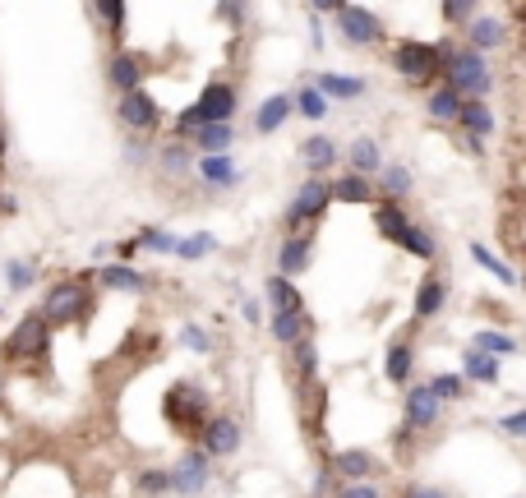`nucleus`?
<instances>
[{
    "instance_id": "10",
    "label": "nucleus",
    "mask_w": 526,
    "mask_h": 498,
    "mask_svg": "<svg viewBox=\"0 0 526 498\" xmlns=\"http://www.w3.org/2000/svg\"><path fill=\"white\" fill-rule=\"evenodd\" d=\"M208 475H213V471H208V457L199 448H190L176 462V471H171V489H180V494H204Z\"/></svg>"
},
{
    "instance_id": "35",
    "label": "nucleus",
    "mask_w": 526,
    "mask_h": 498,
    "mask_svg": "<svg viewBox=\"0 0 526 498\" xmlns=\"http://www.w3.org/2000/svg\"><path fill=\"white\" fill-rule=\"evenodd\" d=\"M291 111H300L305 120H323V116H328V97L310 83V88H300V93L291 97Z\"/></svg>"
},
{
    "instance_id": "50",
    "label": "nucleus",
    "mask_w": 526,
    "mask_h": 498,
    "mask_svg": "<svg viewBox=\"0 0 526 498\" xmlns=\"http://www.w3.org/2000/svg\"><path fill=\"white\" fill-rule=\"evenodd\" d=\"M407 498H448V494L434 489V485H416V489H407Z\"/></svg>"
},
{
    "instance_id": "44",
    "label": "nucleus",
    "mask_w": 526,
    "mask_h": 498,
    "mask_svg": "<svg viewBox=\"0 0 526 498\" xmlns=\"http://www.w3.org/2000/svg\"><path fill=\"white\" fill-rule=\"evenodd\" d=\"M443 19L457 28H467L476 19V0H443Z\"/></svg>"
},
{
    "instance_id": "54",
    "label": "nucleus",
    "mask_w": 526,
    "mask_h": 498,
    "mask_svg": "<svg viewBox=\"0 0 526 498\" xmlns=\"http://www.w3.org/2000/svg\"><path fill=\"white\" fill-rule=\"evenodd\" d=\"M0 397H5V374H0Z\"/></svg>"
},
{
    "instance_id": "23",
    "label": "nucleus",
    "mask_w": 526,
    "mask_h": 498,
    "mask_svg": "<svg viewBox=\"0 0 526 498\" xmlns=\"http://www.w3.org/2000/svg\"><path fill=\"white\" fill-rule=\"evenodd\" d=\"M374 226H379V231L393 240V245H402V240H407V231H411V217H407V208L383 203V208H374Z\"/></svg>"
},
{
    "instance_id": "13",
    "label": "nucleus",
    "mask_w": 526,
    "mask_h": 498,
    "mask_svg": "<svg viewBox=\"0 0 526 498\" xmlns=\"http://www.w3.org/2000/svg\"><path fill=\"white\" fill-rule=\"evenodd\" d=\"M439 411H443V402L430 392V383H420V388H411L407 392V420H402V429H430L434 420H439Z\"/></svg>"
},
{
    "instance_id": "29",
    "label": "nucleus",
    "mask_w": 526,
    "mask_h": 498,
    "mask_svg": "<svg viewBox=\"0 0 526 498\" xmlns=\"http://www.w3.org/2000/svg\"><path fill=\"white\" fill-rule=\"evenodd\" d=\"M157 166L167 171V176H185L194 166V153H190V143L185 139H171V143H162V153H157Z\"/></svg>"
},
{
    "instance_id": "24",
    "label": "nucleus",
    "mask_w": 526,
    "mask_h": 498,
    "mask_svg": "<svg viewBox=\"0 0 526 498\" xmlns=\"http://www.w3.org/2000/svg\"><path fill=\"white\" fill-rule=\"evenodd\" d=\"M443 300H448V282L443 277H425L416 286V319H434L443 309Z\"/></svg>"
},
{
    "instance_id": "9",
    "label": "nucleus",
    "mask_w": 526,
    "mask_h": 498,
    "mask_svg": "<svg viewBox=\"0 0 526 498\" xmlns=\"http://www.w3.org/2000/svg\"><path fill=\"white\" fill-rule=\"evenodd\" d=\"M236 102L240 97L231 83H208L204 93H199V102H194V116H199V125H231Z\"/></svg>"
},
{
    "instance_id": "55",
    "label": "nucleus",
    "mask_w": 526,
    "mask_h": 498,
    "mask_svg": "<svg viewBox=\"0 0 526 498\" xmlns=\"http://www.w3.org/2000/svg\"><path fill=\"white\" fill-rule=\"evenodd\" d=\"M522 286H526V273H522Z\"/></svg>"
},
{
    "instance_id": "36",
    "label": "nucleus",
    "mask_w": 526,
    "mask_h": 498,
    "mask_svg": "<svg viewBox=\"0 0 526 498\" xmlns=\"http://www.w3.org/2000/svg\"><path fill=\"white\" fill-rule=\"evenodd\" d=\"M457 111H462V97H457L448 83H443V88H434V93H430V116L443 120V125H453Z\"/></svg>"
},
{
    "instance_id": "20",
    "label": "nucleus",
    "mask_w": 526,
    "mask_h": 498,
    "mask_svg": "<svg viewBox=\"0 0 526 498\" xmlns=\"http://www.w3.org/2000/svg\"><path fill=\"white\" fill-rule=\"evenodd\" d=\"M194 171H199V180H204V185H213V190H231V185L240 180V171H236V162H231V157H199V166H194Z\"/></svg>"
},
{
    "instance_id": "39",
    "label": "nucleus",
    "mask_w": 526,
    "mask_h": 498,
    "mask_svg": "<svg viewBox=\"0 0 526 498\" xmlns=\"http://www.w3.org/2000/svg\"><path fill=\"white\" fill-rule=\"evenodd\" d=\"M430 392L439 402H462V397H467V379H462V374H434Z\"/></svg>"
},
{
    "instance_id": "25",
    "label": "nucleus",
    "mask_w": 526,
    "mask_h": 498,
    "mask_svg": "<svg viewBox=\"0 0 526 498\" xmlns=\"http://www.w3.org/2000/svg\"><path fill=\"white\" fill-rule=\"evenodd\" d=\"M300 157H305V166L319 176V171H328V166L337 162V148H333V139H328V134H310V139L300 143Z\"/></svg>"
},
{
    "instance_id": "46",
    "label": "nucleus",
    "mask_w": 526,
    "mask_h": 498,
    "mask_svg": "<svg viewBox=\"0 0 526 498\" xmlns=\"http://www.w3.org/2000/svg\"><path fill=\"white\" fill-rule=\"evenodd\" d=\"M180 342L190 346L194 356H208V351H213V337H208L204 328H194V323H185V328H180Z\"/></svg>"
},
{
    "instance_id": "12",
    "label": "nucleus",
    "mask_w": 526,
    "mask_h": 498,
    "mask_svg": "<svg viewBox=\"0 0 526 498\" xmlns=\"http://www.w3.org/2000/svg\"><path fill=\"white\" fill-rule=\"evenodd\" d=\"M199 434H204V448H199L204 457H231V452L240 448V425L231 420V415H217V420H208Z\"/></svg>"
},
{
    "instance_id": "15",
    "label": "nucleus",
    "mask_w": 526,
    "mask_h": 498,
    "mask_svg": "<svg viewBox=\"0 0 526 498\" xmlns=\"http://www.w3.org/2000/svg\"><path fill=\"white\" fill-rule=\"evenodd\" d=\"M503 37H508V24H503L499 14H476L467 24V47L471 51H494V47H503Z\"/></svg>"
},
{
    "instance_id": "27",
    "label": "nucleus",
    "mask_w": 526,
    "mask_h": 498,
    "mask_svg": "<svg viewBox=\"0 0 526 498\" xmlns=\"http://www.w3.org/2000/svg\"><path fill=\"white\" fill-rule=\"evenodd\" d=\"M323 97H337V102H356L360 93H365V79H351V74H319V83H314Z\"/></svg>"
},
{
    "instance_id": "19",
    "label": "nucleus",
    "mask_w": 526,
    "mask_h": 498,
    "mask_svg": "<svg viewBox=\"0 0 526 498\" xmlns=\"http://www.w3.org/2000/svg\"><path fill=\"white\" fill-rule=\"evenodd\" d=\"M97 282L107 286V291H144L148 277L139 273V268H130V263H102V268H97Z\"/></svg>"
},
{
    "instance_id": "34",
    "label": "nucleus",
    "mask_w": 526,
    "mask_h": 498,
    "mask_svg": "<svg viewBox=\"0 0 526 498\" xmlns=\"http://www.w3.org/2000/svg\"><path fill=\"white\" fill-rule=\"evenodd\" d=\"M374 194H383V203H397V199H407L411 194V171L407 166H388L379 176V190Z\"/></svg>"
},
{
    "instance_id": "48",
    "label": "nucleus",
    "mask_w": 526,
    "mask_h": 498,
    "mask_svg": "<svg viewBox=\"0 0 526 498\" xmlns=\"http://www.w3.org/2000/svg\"><path fill=\"white\" fill-rule=\"evenodd\" d=\"M333 498H383V489L374 480H356V485H342Z\"/></svg>"
},
{
    "instance_id": "1",
    "label": "nucleus",
    "mask_w": 526,
    "mask_h": 498,
    "mask_svg": "<svg viewBox=\"0 0 526 498\" xmlns=\"http://www.w3.org/2000/svg\"><path fill=\"white\" fill-rule=\"evenodd\" d=\"M443 74H448V88H453L462 102H485V93L494 88L490 60L471 47H443Z\"/></svg>"
},
{
    "instance_id": "38",
    "label": "nucleus",
    "mask_w": 526,
    "mask_h": 498,
    "mask_svg": "<svg viewBox=\"0 0 526 498\" xmlns=\"http://www.w3.org/2000/svg\"><path fill=\"white\" fill-rule=\"evenodd\" d=\"M217 249V236H208V231H194V236H185V240H176V254L185 263H194V259H204V254H213Z\"/></svg>"
},
{
    "instance_id": "3",
    "label": "nucleus",
    "mask_w": 526,
    "mask_h": 498,
    "mask_svg": "<svg viewBox=\"0 0 526 498\" xmlns=\"http://www.w3.org/2000/svg\"><path fill=\"white\" fill-rule=\"evenodd\" d=\"M51 351V323L42 319V309H28L24 319L10 328V337L0 342V356L10 365H28V360H42Z\"/></svg>"
},
{
    "instance_id": "43",
    "label": "nucleus",
    "mask_w": 526,
    "mask_h": 498,
    "mask_svg": "<svg viewBox=\"0 0 526 498\" xmlns=\"http://www.w3.org/2000/svg\"><path fill=\"white\" fill-rule=\"evenodd\" d=\"M471 259H476L480 268H485V273H494V277H499V282H513V268H508L503 259H494V254H490L485 245H471Z\"/></svg>"
},
{
    "instance_id": "16",
    "label": "nucleus",
    "mask_w": 526,
    "mask_h": 498,
    "mask_svg": "<svg viewBox=\"0 0 526 498\" xmlns=\"http://www.w3.org/2000/svg\"><path fill=\"white\" fill-rule=\"evenodd\" d=\"M314 259V240L310 236H287L282 240V254H277V268H282V277H296L305 273Z\"/></svg>"
},
{
    "instance_id": "6",
    "label": "nucleus",
    "mask_w": 526,
    "mask_h": 498,
    "mask_svg": "<svg viewBox=\"0 0 526 498\" xmlns=\"http://www.w3.org/2000/svg\"><path fill=\"white\" fill-rule=\"evenodd\" d=\"M333 203V194H328V185H323L319 176H310L305 185L296 190V199H291V208H287V231H300V226H310V222H319V213Z\"/></svg>"
},
{
    "instance_id": "33",
    "label": "nucleus",
    "mask_w": 526,
    "mask_h": 498,
    "mask_svg": "<svg viewBox=\"0 0 526 498\" xmlns=\"http://www.w3.org/2000/svg\"><path fill=\"white\" fill-rule=\"evenodd\" d=\"M462 379H471V383H499V360L480 356V351H467V356H462Z\"/></svg>"
},
{
    "instance_id": "53",
    "label": "nucleus",
    "mask_w": 526,
    "mask_h": 498,
    "mask_svg": "<svg viewBox=\"0 0 526 498\" xmlns=\"http://www.w3.org/2000/svg\"><path fill=\"white\" fill-rule=\"evenodd\" d=\"M0 162H5V125H0Z\"/></svg>"
},
{
    "instance_id": "41",
    "label": "nucleus",
    "mask_w": 526,
    "mask_h": 498,
    "mask_svg": "<svg viewBox=\"0 0 526 498\" xmlns=\"http://www.w3.org/2000/svg\"><path fill=\"white\" fill-rule=\"evenodd\" d=\"M5 282H10V291H28V286L37 282V263L33 259H10L5 263Z\"/></svg>"
},
{
    "instance_id": "52",
    "label": "nucleus",
    "mask_w": 526,
    "mask_h": 498,
    "mask_svg": "<svg viewBox=\"0 0 526 498\" xmlns=\"http://www.w3.org/2000/svg\"><path fill=\"white\" fill-rule=\"evenodd\" d=\"M125 157H130V162H144L148 148H144V143H130V148H125Z\"/></svg>"
},
{
    "instance_id": "37",
    "label": "nucleus",
    "mask_w": 526,
    "mask_h": 498,
    "mask_svg": "<svg viewBox=\"0 0 526 498\" xmlns=\"http://www.w3.org/2000/svg\"><path fill=\"white\" fill-rule=\"evenodd\" d=\"M291 351H296V374H300V383H310L314 374H319V346H314V337L305 332V337H300Z\"/></svg>"
},
{
    "instance_id": "40",
    "label": "nucleus",
    "mask_w": 526,
    "mask_h": 498,
    "mask_svg": "<svg viewBox=\"0 0 526 498\" xmlns=\"http://www.w3.org/2000/svg\"><path fill=\"white\" fill-rule=\"evenodd\" d=\"M93 14H97V19H102V24H107L111 28V33H125V19H130V5H120V0H97V5H93Z\"/></svg>"
},
{
    "instance_id": "18",
    "label": "nucleus",
    "mask_w": 526,
    "mask_h": 498,
    "mask_svg": "<svg viewBox=\"0 0 526 498\" xmlns=\"http://www.w3.org/2000/svg\"><path fill=\"white\" fill-rule=\"evenodd\" d=\"M287 116H291V97L287 93L263 97L259 111H254V130H259V134H277L282 125H287Z\"/></svg>"
},
{
    "instance_id": "49",
    "label": "nucleus",
    "mask_w": 526,
    "mask_h": 498,
    "mask_svg": "<svg viewBox=\"0 0 526 498\" xmlns=\"http://www.w3.org/2000/svg\"><path fill=\"white\" fill-rule=\"evenodd\" d=\"M499 429H503V434H513V439H526V411L503 415V420H499Z\"/></svg>"
},
{
    "instance_id": "30",
    "label": "nucleus",
    "mask_w": 526,
    "mask_h": 498,
    "mask_svg": "<svg viewBox=\"0 0 526 498\" xmlns=\"http://www.w3.org/2000/svg\"><path fill=\"white\" fill-rule=\"evenodd\" d=\"M305 332H310V314H305V309H296V314H273V337L282 346H296Z\"/></svg>"
},
{
    "instance_id": "7",
    "label": "nucleus",
    "mask_w": 526,
    "mask_h": 498,
    "mask_svg": "<svg viewBox=\"0 0 526 498\" xmlns=\"http://www.w3.org/2000/svg\"><path fill=\"white\" fill-rule=\"evenodd\" d=\"M337 33L347 37L351 47H374V42H383L379 14L365 10V5H337Z\"/></svg>"
},
{
    "instance_id": "5",
    "label": "nucleus",
    "mask_w": 526,
    "mask_h": 498,
    "mask_svg": "<svg viewBox=\"0 0 526 498\" xmlns=\"http://www.w3.org/2000/svg\"><path fill=\"white\" fill-rule=\"evenodd\" d=\"M162 406H167V420L180 434H199V429H204V415H208V392L190 388V383H176Z\"/></svg>"
},
{
    "instance_id": "47",
    "label": "nucleus",
    "mask_w": 526,
    "mask_h": 498,
    "mask_svg": "<svg viewBox=\"0 0 526 498\" xmlns=\"http://www.w3.org/2000/svg\"><path fill=\"white\" fill-rule=\"evenodd\" d=\"M171 489V471H144L139 475V494H167Z\"/></svg>"
},
{
    "instance_id": "32",
    "label": "nucleus",
    "mask_w": 526,
    "mask_h": 498,
    "mask_svg": "<svg viewBox=\"0 0 526 498\" xmlns=\"http://www.w3.org/2000/svg\"><path fill=\"white\" fill-rule=\"evenodd\" d=\"M471 351H480V356H494V360H503V356H517V342L508 337V332H494V328H485V332H476V342H471Z\"/></svg>"
},
{
    "instance_id": "26",
    "label": "nucleus",
    "mask_w": 526,
    "mask_h": 498,
    "mask_svg": "<svg viewBox=\"0 0 526 498\" xmlns=\"http://www.w3.org/2000/svg\"><path fill=\"white\" fill-rule=\"evenodd\" d=\"M347 162H351V171H356V176L370 180L374 171H383L379 143H374V139H356V143H351V153H347Z\"/></svg>"
},
{
    "instance_id": "11",
    "label": "nucleus",
    "mask_w": 526,
    "mask_h": 498,
    "mask_svg": "<svg viewBox=\"0 0 526 498\" xmlns=\"http://www.w3.org/2000/svg\"><path fill=\"white\" fill-rule=\"evenodd\" d=\"M107 79H111V88H116L120 97L139 93V88H144V56H134V51H116V56L107 60Z\"/></svg>"
},
{
    "instance_id": "2",
    "label": "nucleus",
    "mask_w": 526,
    "mask_h": 498,
    "mask_svg": "<svg viewBox=\"0 0 526 498\" xmlns=\"http://www.w3.org/2000/svg\"><path fill=\"white\" fill-rule=\"evenodd\" d=\"M88 282H93V277H65V282L51 286L47 300H42V319H47L51 328L84 323L88 309H93V291H88Z\"/></svg>"
},
{
    "instance_id": "17",
    "label": "nucleus",
    "mask_w": 526,
    "mask_h": 498,
    "mask_svg": "<svg viewBox=\"0 0 526 498\" xmlns=\"http://www.w3.org/2000/svg\"><path fill=\"white\" fill-rule=\"evenodd\" d=\"M453 125H462V134H471V143H480L494 134V111L485 107V102H462Z\"/></svg>"
},
{
    "instance_id": "31",
    "label": "nucleus",
    "mask_w": 526,
    "mask_h": 498,
    "mask_svg": "<svg viewBox=\"0 0 526 498\" xmlns=\"http://www.w3.org/2000/svg\"><path fill=\"white\" fill-rule=\"evenodd\" d=\"M411 365H416V356H411L407 342H393L388 351H383V374L393 383H407L411 379Z\"/></svg>"
},
{
    "instance_id": "14",
    "label": "nucleus",
    "mask_w": 526,
    "mask_h": 498,
    "mask_svg": "<svg viewBox=\"0 0 526 498\" xmlns=\"http://www.w3.org/2000/svg\"><path fill=\"white\" fill-rule=\"evenodd\" d=\"M333 475H342V485H356V480H370L374 471H379V462H374L365 448H342L333 452V466H328Z\"/></svg>"
},
{
    "instance_id": "51",
    "label": "nucleus",
    "mask_w": 526,
    "mask_h": 498,
    "mask_svg": "<svg viewBox=\"0 0 526 498\" xmlns=\"http://www.w3.org/2000/svg\"><path fill=\"white\" fill-rule=\"evenodd\" d=\"M116 254H120V263H130L134 254H139V245H134V240H120V245H116Z\"/></svg>"
},
{
    "instance_id": "21",
    "label": "nucleus",
    "mask_w": 526,
    "mask_h": 498,
    "mask_svg": "<svg viewBox=\"0 0 526 498\" xmlns=\"http://www.w3.org/2000/svg\"><path fill=\"white\" fill-rule=\"evenodd\" d=\"M263 296H268V305H273V314H296V309H305V300H300V291L287 282V277H268L263 282Z\"/></svg>"
},
{
    "instance_id": "28",
    "label": "nucleus",
    "mask_w": 526,
    "mask_h": 498,
    "mask_svg": "<svg viewBox=\"0 0 526 498\" xmlns=\"http://www.w3.org/2000/svg\"><path fill=\"white\" fill-rule=\"evenodd\" d=\"M328 194H333V199H342V203H374V180L347 171L337 185H328Z\"/></svg>"
},
{
    "instance_id": "45",
    "label": "nucleus",
    "mask_w": 526,
    "mask_h": 498,
    "mask_svg": "<svg viewBox=\"0 0 526 498\" xmlns=\"http://www.w3.org/2000/svg\"><path fill=\"white\" fill-rule=\"evenodd\" d=\"M402 249H411V254H416V259H434V236L430 231H420V226H411L407 231V240H402Z\"/></svg>"
},
{
    "instance_id": "42",
    "label": "nucleus",
    "mask_w": 526,
    "mask_h": 498,
    "mask_svg": "<svg viewBox=\"0 0 526 498\" xmlns=\"http://www.w3.org/2000/svg\"><path fill=\"white\" fill-rule=\"evenodd\" d=\"M134 245H139V249H157V254H176V236L162 231V226H144V231L134 236Z\"/></svg>"
},
{
    "instance_id": "8",
    "label": "nucleus",
    "mask_w": 526,
    "mask_h": 498,
    "mask_svg": "<svg viewBox=\"0 0 526 498\" xmlns=\"http://www.w3.org/2000/svg\"><path fill=\"white\" fill-rule=\"evenodd\" d=\"M116 116H120V125L125 130H134V134H153L157 125H162V111H157V102H153V93H125L116 102Z\"/></svg>"
},
{
    "instance_id": "4",
    "label": "nucleus",
    "mask_w": 526,
    "mask_h": 498,
    "mask_svg": "<svg viewBox=\"0 0 526 498\" xmlns=\"http://www.w3.org/2000/svg\"><path fill=\"white\" fill-rule=\"evenodd\" d=\"M393 70L402 74L407 83H430L434 74L443 70V47H434V42H397L393 47Z\"/></svg>"
},
{
    "instance_id": "22",
    "label": "nucleus",
    "mask_w": 526,
    "mask_h": 498,
    "mask_svg": "<svg viewBox=\"0 0 526 498\" xmlns=\"http://www.w3.org/2000/svg\"><path fill=\"white\" fill-rule=\"evenodd\" d=\"M231 143H236V130H231V125H199V130H194V148L204 157H227Z\"/></svg>"
}]
</instances>
